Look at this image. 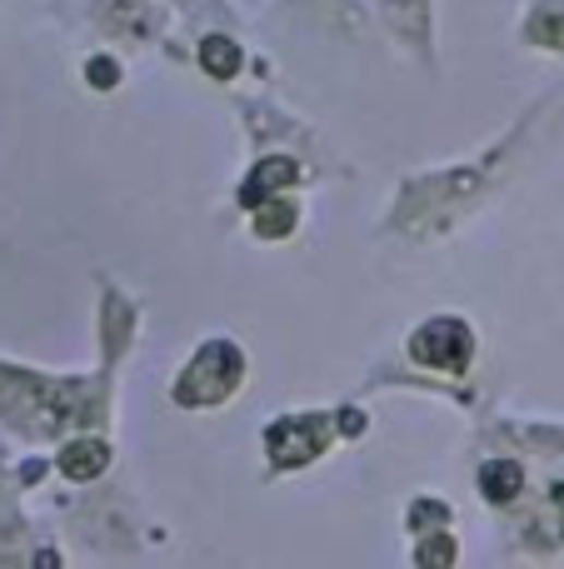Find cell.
Here are the masks:
<instances>
[{
	"label": "cell",
	"instance_id": "1",
	"mask_svg": "<svg viewBox=\"0 0 564 569\" xmlns=\"http://www.w3.org/2000/svg\"><path fill=\"white\" fill-rule=\"evenodd\" d=\"M245 375V360H240L236 344H205L201 355H195V365L185 370V379H180L176 400L180 404H195V400H225L230 395V385Z\"/></svg>",
	"mask_w": 564,
	"mask_h": 569
},
{
	"label": "cell",
	"instance_id": "2",
	"mask_svg": "<svg viewBox=\"0 0 564 569\" xmlns=\"http://www.w3.org/2000/svg\"><path fill=\"white\" fill-rule=\"evenodd\" d=\"M410 350H415L420 365L445 370V375H459V370H470V360H475V335L465 330L459 320H430L410 340Z\"/></svg>",
	"mask_w": 564,
	"mask_h": 569
},
{
	"label": "cell",
	"instance_id": "3",
	"mask_svg": "<svg viewBox=\"0 0 564 569\" xmlns=\"http://www.w3.org/2000/svg\"><path fill=\"white\" fill-rule=\"evenodd\" d=\"M106 445H100V439H85V445H71V450H65V474H71V480H91V474H100V464H106Z\"/></svg>",
	"mask_w": 564,
	"mask_h": 569
},
{
	"label": "cell",
	"instance_id": "4",
	"mask_svg": "<svg viewBox=\"0 0 564 569\" xmlns=\"http://www.w3.org/2000/svg\"><path fill=\"white\" fill-rule=\"evenodd\" d=\"M480 489L505 505V499L519 489V464H484V470H480Z\"/></svg>",
	"mask_w": 564,
	"mask_h": 569
},
{
	"label": "cell",
	"instance_id": "5",
	"mask_svg": "<svg viewBox=\"0 0 564 569\" xmlns=\"http://www.w3.org/2000/svg\"><path fill=\"white\" fill-rule=\"evenodd\" d=\"M201 60L211 65V75H220V81L240 71V50L230 46L225 36H211V40H205V46H201Z\"/></svg>",
	"mask_w": 564,
	"mask_h": 569
},
{
	"label": "cell",
	"instance_id": "6",
	"mask_svg": "<svg viewBox=\"0 0 564 569\" xmlns=\"http://www.w3.org/2000/svg\"><path fill=\"white\" fill-rule=\"evenodd\" d=\"M91 81L95 85H116V65H110V60H91Z\"/></svg>",
	"mask_w": 564,
	"mask_h": 569
}]
</instances>
